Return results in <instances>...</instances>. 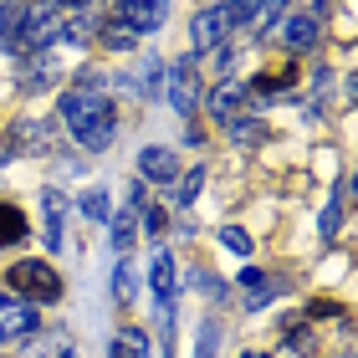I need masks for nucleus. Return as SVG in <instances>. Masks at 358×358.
<instances>
[{
  "instance_id": "nucleus-1",
  "label": "nucleus",
  "mask_w": 358,
  "mask_h": 358,
  "mask_svg": "<svg viewBox=\"0 0 358 358\" xmlns=\"http://www.w3.org/2000/svg\"><path fill=\"white\" fill-rule=\"evenodd\" d=\"M103 77L87 72L83 87H67L62 92V118H67V134L77 149H108L113 138H118V108H113V97L97 87Z\"/></svg>"
},
{
  "instance_id": "nucleus-2",
  "label": "nucleus",
  "mask_w": 358,
  "mask_h": 358,
  "mask_svg": "<svg viewBox=\"0 0 358 358\" xmlns=\"http://www.w3.org/2000/svg\"><path fill=\"white\" fill-rule=\"evenodd\" d=\"M6 282L21 292V302H31V307H46V302L62 297V276L46 266V262H15L6 271Z\"/></svg>"
},
{
  "instance_id": "nucleus-3",
  "label": "nucleus",
  "mask_w": 358,
  "mask_h": 358,
  "mask_svg": "<svg viewBox=\"0 0 358 358\" xmlns=\"http://www.w3.org/2000/svg\"><path fill=\"white\" fill-rule=\"evenodd\" d=\"M200 97H205V87H200V57H179L174 67H169V103H174V113H189L200 108Z\"/></svg>"
},
{
  "instance_id": "nucleus-4",
  "label": "nucleus",
  "mask_w": 358,
  "mask_h": 358,
  "mask_svg": "<svg viewBox=\"0 0 358 358\" xmlns=\"http://www.w3.org/2000/svg\"><path fill=\"white\" fill-rule=\"evenodd\" d=\"M31 333H41L36 307L21 302V297H0V348H6V343H21V338H31Z\"/></svg>"
},
{
  "instance_id": "nucleus-5",
  "label": "nucleus",
  "mask_w": 358,
  "mask_h": 358,
  "mask_svg": "<svg viewBox=\"0 0 358 358\" xmlns=\"http://www.w3.org/2000/svg\"><path fill=\"white\" fill-rule=\"evenodd\" d=\"M169 21V0H118V26H128L134 36H149Z\"/></svg>"
},
{
  "instance_id": "nucleus-6",
  "label": "nucleus",
  "mask_w": 358,
  "mask_h": 358,
  "mask_svg": "<svg viewBox=\"0 0 358 358\" xmlns=\"http://www.w3.org/2000/svg\"><path fill=\"white\" fill-rule=\"evenodd\" d=\"M231 26H236V21H231V10H225V6H210V10L194 15L189 36H194V46H200V52H215V46H225Z\"/></svg>"
},
{
  "instance_id": "nucleus-7",
  "label": "nucleus",
  "mask_w": 358,
  "mask_h": 358,
  "mask_svg": "<svg viewBox=\"0 0 358 358\" xmlns=\"http://www.w3.org/2000/svg\"><path fill=\"white\" fill-rule=\"evenodd\" d=\"M292 83H297V67H292V62H282V67H266V72H256L251 83H246V92L256 97V103H276L282 92H292Z\"/></svg>"
},
{
  "instance_id": "nucleus-8",
  "label": "nucleus",
  "mask_w": 358,
  "mask_h": 358,
  "mask_svg": "<svg viewBox=\"0 0 358 358\" xmlns=\"http://www.w3.org/2000/svg\"><path fill=\"white\" fill-rule=\"evenodd\" d=\"M138 174L149 179V185H174V179H179V164H174L169 149H143V154H138Z\"/></svg>"
},
{
  "instance_id": "nucleus-9",
  "label": "nucleus",
  "mask_w": 358,
  "mask_h": 358,
  "mask_svg": "<svg viewBox=\"0 0 358 358\" xmlns=\"http://www.w3.org/2000/svg\"><path fill=\"white\" fill-rule=\"evenodd\" d=\"M246 83H220L215 87V97H210V108H215V118L225 123V128H231L236 118H241V108H246Z\"/></svg>"
},
{
  "instance_id": "nucleus-10",
  "label": "nucleus",
  "mask_w": 358,
  "mask_h": 358,
  "mask_svg": "<svg viewBox=\"0 0 358 358\" xmlns=\"http://www.w3.org/2000/svg\"><path fill=\"white\" fill-rule=\"evenodd\" d=\"M41 220H46V246H62V225H67V200L57 189H41Z\"/></svg>"
},
{
  "instance_id": "nucleus-11",
  "label": "nucleus",
  "mask_w": 358,
  "mask_h": 358,
  "mask_svg": "<svg viewBox=\"0 0 358 358\" xmlns=\"http://www.w3.org/2000/svg\"><path fill=\"white\" fill-rule=\"evenodd\" d=\"M149 287H154V302H159V313H169V302H174V262H169V251H159V256H154Z\"/></svg>"
},
{
  "instance_id": "nucleus-12",
  "label": "nucleus",
  "mask_w": 358,
  "mask_h": 358,
  "mask_svg": "<svg viewBox=\"0 0 358 358\" xmlns=\"http://www.w3.org/2000/svg\"><path fill=\"white\" fill-rule=\"evenodd\" d=\"M282 36H287V52H292V57L313 52V46H317V15H292Z\"/></svg>"
},
{
  "instance_id": "nucleus-13",
  "label": "nucleus",
  "mask_w": 358,
  "mask_h": 358,
  "mask_svg": "<svg viewBox=\"0 0 358 358\" xmlns=\"http://www.w3.org/2000/svg\"><path fill=\"white\" fill-rule=\"evenodd\" d=\"M241 292H246V307H266L276 297V282L266 271H241Z\"/></svg>"
},
{
  "instance_id": "nucleus-14",
  "label": "nucleus",
  "mask_w": 358,
  "mask_h": 358,
  "mask_svg": "<svg viewBox=\"0 0 358 358\" xmlns=\"http://www.w3.org/2000/svg\"><path fill=\"white\" fill-rule=\"evenodd\" d=\"M108 358H149V338L138 328H118V338L108 343Z\"/></svg>"
},
{
  "instance_id": "nucleus-15",
  "label": "nucleus",
  "mask_w": 358,
  "mask_h": 358,
  "mask_svg": "<svg viewBox=\"0 0 358 358\" xmlns=\"http://www.w3.org/2000/svg\"><path fill=\"white\" fill-rule=\"evenodd\" d=\"M282 343H287V348H297V353H313V348H317V333H313V322H307V317H287V328H282Z\"/></svg>"
},
{
  "instance_id": "nucleus-16",
  "label": "nucleus",
  "mask_w": 358,
  "mask_h": 358,
  "mask_svg": "<svg viewBox=\"0 0 358 358\" xmlns=\"http://www.w3.org/2000/svg\"><path fill=\"white\" fill-rule=\"evenodd\" d=\"M138 210H143V205H138ZM134 231H138V215H134V205H128L123 215L113 220V251H118V256L134 251Z\"/></svg>"
},
{
  "instance_id": "nucleus-17",
  "label": "nucleus",
  "mask_w": 358,
  "mask_h": 358,
  "mask_svg": "<svg viewBox=\"0 0 358 358\" xmlns=\"http://www.w3.org/2000/svg\"><path fill=\"white\" fill-rule=\"evenodd\" d=\"M6 149H21V154H36V149H46L41 123H15V134L6 138Z\"/></svg>"
},
{
  "instance_id": "nucleus-18",
  "label": "nucleus",
  "mask_w": 358,
  "mask_h": 358,
  "mask_svg": "<svg viewBox=\"0 0 358 358\" xmlns=\"http://www.w3.org/2000/svg\"><path fill=\"white\" fill-rule=\"evenodd\" d=\"M21 236H26V215H21L15 205L0 200V246H15Z\"/></svg>"
},
{
  "instance_id": "nucleus-19",
  "label": "nucleus",
  "mask_w": 358,
  "mask_h": 358,
  "mask_svg": "<svg viewBox=\"0 0 358 358\" xmlns=\"http://www.w3.org/2000/svg\"><path fill=\"white\" fill-rule=\"evenodd\" d=\"M282 6H287V0H262V10L251 15V31H256V36H271V26L282 21Z\"/></svg>"
},
{
  "instance_id": "nucleus-20",
  "label": "nucleus",
  "mask_w": 358,
  "mask_h": 358,
  "mask_svg": "<svg viewBox=\"0 0 358 358\" xmlns=\"http://www.w3.org/2000/svg\"><path fill=\"white\" fill-rule=\"evenodd\" d=\"M200 189H205V169H185V174L174 179V194H179V205L200 200Z\"/></svg>"
},
{
  "instance_id": "nucleus-21",
  "label": "nucleus",
  "mask_w": 358,
  "mask_h": 358,
  "mask_svg": "<svg viewBox=\"0 0 358 358\" xmlns=\"http://www.w3.org/2000/svg\"><path fill=\"white\" fill-rule=\"evenodd\" d=\"M231 138L236 143H266V123L262 118H236L231 123Z\"/></svg>"
},
{
  "instance_id": "nucleus-22",
  "label": "nucleus",
  "mask_w": 358,
  "mask_h": 358,
  "mask_svg": "<svg viewBox=\"0 0 358 358\" xmlns=\"http://www.w3.org/2000/svg\"><path fill=\"white\" fill-rule=\"evenodd\" d=\"M348 194H353V185L343 179V185H338V200L328 205V215H322V241H333V231H338V215H343V205H348Z\"/></svg>"
},
{
  "instance_id": "nucleus-23",
  "label": "nucleus",
  "mask_w": 358,
  "mask_h": 358,
  "mask_svg": "<svg viewBox=\"0 0 358 358\" xmlns=\"http://www.w3.org/2000/svg\"><path fill=\"white\" fill-rule=\"evenodd\" d=\"M220 241H225L236 256H251V236L241 231V225H220Z\"/></svg>"
},
{
  "instance_id": "nucleus-24",
  "label": "nucleus",
  "mask_w": 358,
  "mask_h": 358,
  "mask_svg": "<svg viewBox=\"0 0 358 358\" xmlns=\"http://www.w3.org/2000/svg\"><path fill=\"white\" fill-rule=\"evenodd\" d=\"M113 297L118 302L134 297V271H128V262H118V271H113Z\"/></svg>"
},
{
  "instance_id": "nucleus-25",
  "label": "nucleus",
  "mask_w": 358,
  "mask_h": 358,
  "mask_svg": "<svg viewBox=\"0 0 358 358\" xmlns=\"http://www.w3.org/2000/svg\"><path fill=\"white\" fill-rule=\"evenodd\" d=\"M83 215H87V220H108V215H113V210H108V194H103V189H92L87 200H83Z\"/></svg>"
},
{
  "instance_id": "nucleus-26",
  "label": "nucleus",
  "mask_w": 358,
  "mask_h": 358,
  "mask_svg": "<svg viewBox=\"0 0 358 358\" xmlns=\"http://www.w3.org/2000/svg\"><path fill=\"white\" fill-rule=\"evenodd\" d=\"M103 41H108V46H118V52H128V46H134L138 36H134V31H128V26H118V21H113V26L103 31Z\"/></svg>"
},
{
  "instance_id": "nucleus-27",
  "label": "nucleus",
  "mask_w": 358,
  "mask_h": 358,
  "mask_svg": "<svg viewBox=\"0 0 358 358\" xmlns=\"http://www.w3.org/2000/svg\"><path fill=\"white\" fill-rule=\"evenodd\" d=\"M225 10H231V21H251L262 10V0H225Z\"/></svg>"
},
{
  "instance_id": "nucleus-28",
  "label": "nucleus",
  "mask_w": 358,
  "mask_h": 358,
  "mask_svg": "<svg viewBox=\"0 0 358 358\" xmlns=\"http://www.w3.org/2000/svg\"><path fill=\"white\" fill-rule=\"evenodd\" d=\"M143 225H149V236H164V225H169V215L159 205H143Z\"/></svg>"
},
{
  "instance_id": "nucleus-29",
  "label": "nucleus",
  "mask_w": 358,
  "mask_h": 358,
  "mask_svg": "<svg viewBox=\"0 0 358 358\" xmlns=\"http://www.w3.org/2000/svg\"><path fill=\"white\" fill-rule=\"evenodd\" d=\"M159 77H164V67H159V62H149V67H143V77H138V83H143V92H159Z\"/></svg>"
},
{
  "instance_id": "nucleus-30",
  "label": "nucleus",
  "mask_w": 358,
  "mask_h": 358,
  "mask_svg": "<svg viewBox=\"0 0 358 358\" xmlns=\"http://www.w3.org/2000/svg\"><path fill=\"white\" fill-rule=\"evenodd\" d=\"M307 317H338V302H328V297H317L313 307H307Z\"/></svg>"
},
{
  "instance_id": "nucleus-31",
  "label": "nucleus",
  "mask_w": 358,
  "mask_h": 358,
  "mask_svg": "<svg viewBox=\"0 0 358 358\" xmlns=\"http://www.w3.org/2000/svg\"><path fill=\"white\" fill-rule=\"evenodd\" d=\"M210 353H215V328L205 322V328H200V358H210Z\"/></svg>"
},
{
  "instance_id": "nucleus-32",
  "label": "nucleus",
  "mask_w": 358,
  "mask_h": 358,
  "mask_svg": "<svg viewBox=\"0 0 358 358\" xmlns=\"http://www.w3.org/2000/svg\"><path fill=\"white\" fill-rule=\"evenodd\" d=\"M57 6H92V0H57Z\"/></svg>"
},
{
  "instance_id": "nucleus-33",
  "label": "nucleus",
  "mask_w": 358,
  "mask_h": 358,
  "mask_svg": "<svg viewBox=\"0 0 358 358\" xmlns=\"http://www.w3.org/2000/svg\"><path fill=\"white\" fill-rule=\"evenodd\" d=\"M6 159H10V149H6V143H0V169H6Z\"/></svg>"
},
{
  "instance_id": "nucleus-34",
  "label": "nucleus",
  "mask_w": 358,
  "mask_h": 358,
  "mask_svg": "<svg viewBox=\"0 0 358 358\" xmlns=\"http://www.w3.org/2000/svg\"><path fill=\"white\" fill-rule=\"evenodd\" d=\"M241 358H271V353H241Z\"/></svg>"
}]
</instances>
